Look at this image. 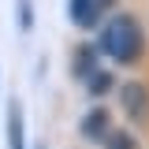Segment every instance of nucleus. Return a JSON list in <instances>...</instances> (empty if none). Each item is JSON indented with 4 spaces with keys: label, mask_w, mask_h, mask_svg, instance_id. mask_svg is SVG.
Returning <instances> with one entry per match:
<instances>
[{
    "label": "nucleus",
    "mask_w": 149,
    "mask_h": 149,
    "mask_svg": "<svg viewBox=\"0 0 149 149\" xmlns=\"http://www.w3.org/2000/svg\"><path fill=\"white\" fill-rule=\"evenodd\" d=\"M101 56H108L112 63L119 67H134L146 60V49H149V37H146V26L134 11H112L101 30H97V41H93Z\"/></svg>",
    "instance_id": "f257e3e1"
},
{
    "label": "nucleus",
    "mask_w": 149,
    "mask_h": 149,
    "mask_svg": "<svg viewBox=\"0 0 149 149\" xmlns=\"http://www.w3.org/2000/svg\"><path fill=\"white\" fill-rule=\"evenodd\" d=\"M112 11H116V0H67V22L86 34H97Z\"/></svg>",
    "instance_id": "f03ea898"
},
{
    "label": "nucleus",
    "mask_w": 149,
    "mask_h": 149,
    "mask_svg": "<svg viewBox=\"0 0 149 149\" xmlns=\"http://www.w3.org/2000/svg\"><path fill=\"white\" fill-rule=\"evenodd\" d=\"M116 101H119V108H123V116H127L130 123H146L149 119V86L142 78L119 82L116 86Z\"/></svg>",
    "instance_id": "7ed1b4c3"
},
{
    "label": "nucleus",
    "mask_w": 149,
    "mask_h": 149,
    "mask_svg": "<svg viewBox=\"0 0 149 149\" xmlns=\"http://www.w3.org/2000/svg\"><path fill=\"white\" fill-rule=\"evenodd\" d=\"M112 108L104 104V101H97L93 108L82 112V119H78V134L90 142V146H104V138L112 134Z\"/></svg>",
    "instance_id": "20e7f679"
},
{
    "label": "nucleus",
    "mask_w": 149,
    "mask_h": 149,
    "mask_svg": "<svg viewBox=\"0 0 149 149\" xmlns=\"http://www.w3.org/2000/svg\"><path fill=\"white\" fill-rule=\"evenodd\" d=\"M101 63H104L101 49H97L93 41H78V45L71 49V63H67V71H71V78L82 86V82H86V78H90V74L97 71Z\"/></svg>",
    "instance_id": "39448f33"
},
{
    "label": "nucleus",
    "mask_w": 149,
    "mask_h": 149,
    "mask_svg": "<svg viewBox=\"0 0 149 149\" xmlns=\"http://www.w3.org/2000/svg\"><path fill=\"white\" fill-rule=\"evenodd\" d=\"M4 146H8V149H30V146H26V112H22V101H19V97L8 101V116H4Z\"/></svg>",
    "instance_id": "423d86ee"
},
{
    "label": "nucleus",
    "mask_w": 149,
    "mask_h": 149,
    "mask_svg": "<svg viewBox=\"0 0 149 149\" xmlns=\"http://www.w3.org/2000/svg\"><path fill=\"white\" fill-rule=\"evenodd\" d=\"M116 86H119V82H116V71H112V67H104V63H101V67H97V71L82 82V90L90 93L93 101H104L108 93H116Z\"/></svg>",
    "instance_id": "0eeeda50"
},
{
    "label": "nucleus",
    "mask_w": 149,
    "mask_h": 149,
    "mask_svg": "<svg viewBox=\"0 0 149 149\" xmlns=\"http://www.w3.org/2000/svg\"><path fill=\"white\" fill-rule=\"evenodd\" d=\"M15 22L22 34H30L37 22V11H34V0H15Z\"/></svg>",
    "instance_id": "6e6552de"
},
{
    "label": "nucleus",
    "mask_w": 149,
    "mask_h": 149,
    "mask_svg": "<svg viewBox=\"0 0 149 149\" xmlns=\"http://www.w3.org/2000/svg\"><path fill=\"white\" fill-rule=\"evenodd\" d=\"M104 149H138V138L130 130H112L104 138Z\"/></svg>",
    "instance_id": "1a4fd4ad"
},
{
    "label": "nucleus",
    "mask_w": 149,
    "mask_h": 149,
    "mask_svg": "<svg viewBox=\"0 0 149 149\" xmlns=\"http://www.w3.org/2000/svg\"><path fill=\"white\" fill-rule=\"evenodd\" d=\"M34 149H45V146H41V142H37V146H34Z\"/></svg>",
    "instance_id": "9d476101"
}]
</instances>
